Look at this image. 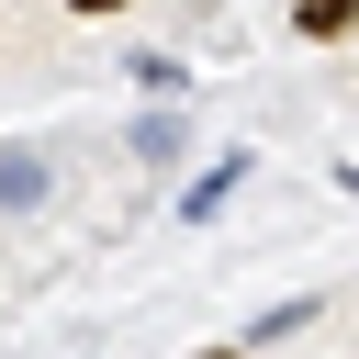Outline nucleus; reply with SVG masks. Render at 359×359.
<instances>
[{"instance_id":"obj_1","label":"nucleus","mask_w":359,"mask_h":359,"mask_svg":"<svg viewBox=\"0 0 359 359\" xmlns=\"http://www.w3.org/2000/svg\"><path fill=\"white\" fill-rule=\"evenodd\" d=\"M292 34L303 45H348L359 34V0H292Z\"/></svg>"},{"instance_id":"obj_2","label":"nucleus","mask_w":359,"mask_h":359,"mask_svg":"<svg viewBox=\"0 0 359 359\" xmlns=\"http://www.w3.org/2000/svg\"><path fill=\"white\" fill-rule=\"evenodd\" d=\"M135 157H180V112H146L135 123Z\"/></svg>"},{"instance_id":"obj_3","label":"nucleus","mask_w":359,"mask_h":359,"mask_svg":"<svg viewBox=\"0 0 359 359\" xmlns=\"http://www.w3.org/2000/svg\"><path fill=\"white\" fill-rule=\"evenodd\" d=\"M236 180H247V157H224V168H213V180L191 191V224H202V213H224V191H236Z\"/></svg>"},{"instance_id":"obj_4","label":"nucleus","mask_w":359,"mask_h":359,"mask_svg":"<svg viewBox=\"0 0 359 359\" xmlns=\"http://www.w3.org/2000/svg\"><path fill=\"white\" fill-rule=\"evenodd\" d=\"M0 202H45V168L34 157H0Z\"/></svg>"},{"instance_id":"obj_5","label":"nucleus","mask_w":359,"mask_h":359,"mask_svg":"<svg viewBox=\"0 0 359 359\" xmlns=\"http://www.w3.org/2000/svg\"><path fill=\"white\" fill-rule=\"evenodd\" d=\"M67 11H90V22H112V11H123V0H67Z\"/></svg>"},{"instance_id":"obj_6","label":"nucleus","mask_w":359,"mask_h":359,"mask_svg":"<svg viewBox=\"0 0 359 359\" xmlns=\"http://www.w3.org/2000/svg\"><path fill=\"white\" fill-rule=\"evenodd\" d=\"M337 180H348V191H359V168H337Z\"/></svg>"}]
</instances>
